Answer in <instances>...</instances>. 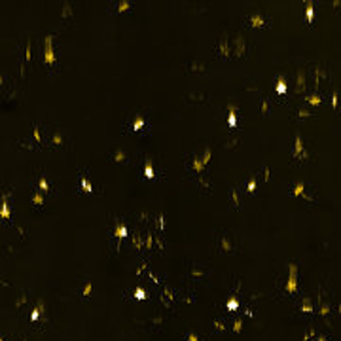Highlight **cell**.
Here are the masks:
<instances>
[{"instance_id": "obj_1", "label": "cell", "mask_w": 341, "mask_h": 341, "mask_svg": "<svg viewBox=\"0 0 341 341\" xmlns=\"http://www.w3.org/2000/svg\"><path fill=\"white\" fill-rule=\"evenodd\" d=\"M32 199H34V203H38V205L42 203V195H40V193H36V195H34Z\"/></svg>"}]
</instances>
